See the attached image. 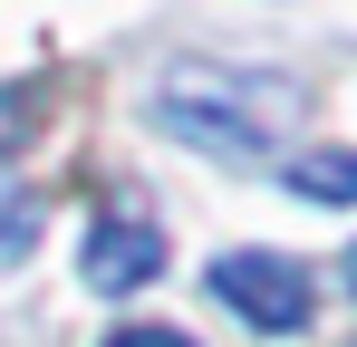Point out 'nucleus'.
<instances>
[{
    "label": "nucleus",
    "instance_id": "obj_3",
    "mask_svg": "<svg viewBox=\"0 0 357 347\" xmlns=\"http://www.w3.org/2000/svg\"><path fill=\"white\" fill-rule=\"evenodd\" d=\"M87 289L97 299H126V289H145L155 270H165V231L145 222V213H97L87 222Z\"/></svg>",
    "mask_w": 357,
    "mask_h": 347
},
{
    "label": "nucleus",
    "instance_id": "obj_6",
    "mask_svg": "<svg viewBox=\"0 0 357 347\" xmlns=\"http://www.w3.org/2000/svg\"><path fill=\"white\" fill-rule=\"evenodd\" d=\"M107 347H193V338H183V328H165V318H145V328H116Z\"/></svg>",
    "mask_w": 357,
    "mask_h": 347
},
{
    "label": "nucleus",
    "instance_id": "obj_7",
    "mask_svg": "<svg viewBox=\"0 0 357 347\" xmlns=\"http://www.w3.org/2000/svg\"><path fill=\"white\" fill-rule=\"evenodd\" d=\"M348 289H357V251H348Z\"/></svg>",
    "mask_w": 357,
    "mask_h": 347
},
{
    "label": "nucleus",
    "instance_id": "obj_4",
    "mask_svg": "<svg viewBox=\"0 0 357 347\" xmlns=\"http://www.w3.org/2000/svg\"><path fill=\"white\" fill-rule=\"evenodd\" d=\"M280 183L309 193V203H357V145H309V155H280Z\"/></svg>",
    "mask_w": 357,
    "mask_h": 347
},
{
    "label": "nucleus",
    "instance_id": "obj_5",
    "mask_svg": "<svg viewBox=\"0 0 357 347\" xmlns=\"http://www.w3.org/2000/svg\"><path fill=\"white\" fill-rule=\"evenodd\" d=\"M29 251H39V193L0 174V270H10V261H29Z\"/></svg>",
    "mask_w": 357,
    "mask_h": 347
},
{
    "label": "nucleus",
    "instance_id": "obj_1",
    "mask_svg": "<svg viewBox=\"0 0 357 347\" xmlns=\"http://www.w3.org/2000/svg\"><path fill=\"white\" fill-rule=\"evenodd\" d=\"M155 125L174 145H193V155H213V164H261L299 125V87L271 77V68H203V58H183L155 87Z\"/></svg>",
    "mask_w": 357,
    "mask_h": 347
},
{
    "label": "nucleus",
    "instance_id": "obj_2",
    "mask_svg": "<svg viewBox=\"0 0 357 347\" xmlns=\"http://www.w3.org/2000/svg\"><path fill=\"white\" fill-rule=\"evenodd\" d=\"M203 289L232 309L241 328H261V338H299V328H309V299H319L290 251H213Z\"/></svg>",
    "mask_w": 357,
    "mask_h": 347
}]
</instances>
